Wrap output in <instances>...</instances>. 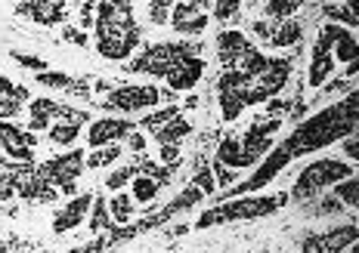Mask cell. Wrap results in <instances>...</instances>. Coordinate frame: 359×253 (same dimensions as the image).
I'll return each mask as SVG.
<instances>
[{
  "label": "cell",
  "instance_id": "cell-1",
  "mask_svg": "<svg viewBox=\"0 0 359 253\" xmlns=\"http://www.w3.org/2000/svg\"><path fill=\"white\" fill-rule=\"evenodd\" d=\"M356 124H359V93L350 90L341 102H334V106L316 111L313 117L297 124V130L291 133L285 143H279V148L294 161L301 154L323 152L332 143L347 139L350 133H356Z\"/></svg>",
  "mask_w": 359,
  "mask_h": 253
},
{
  "label": "cell",
  "instance_id": "cell-2",
  "mask_svg": "<svg viewBox=\"0 0 359 253\" xmlns=\"http://www.w3.org/2000/svg\"><path fill=\"white\" fill-rule=\"evenodd\" d=\"M133 74H152L164 78L174 93L192 90L205 74V59H201V43L192 41H164L149 43V47L127 65Z\"/></svg>",
  "mask_w": 359,
  "mask_h": 253
},
{
  "label": "cell",
  "instance_id": "cell-3",
  "mask_svg": "<svg viewBox=\"0 0 359 253\" xmlns=\"http://www.w3.org/2000/svg\"><path fill=\"white\" fill-rule=\"evenodd\" d=\"M93 34H96V53L109 59V62H124L140 47V37H143L140 25L133 22V3H118V0L96 3Z\"/></svg>",
  "mask_w": 359,
  "mask_h": 253
},
{
  "label": "cell",
  "instance_id": "cell-4",
  "mask_svg": "<svg viewBox=\"0 0 359 253\" xmlns=\"http://www.w3.org/2000/svg\"><path fill=\"white\" fill-rule=\"evenodd\" d=\"M279 127H282V117L279 115L254 117L251 130L245 133L242 139L226 136L220 145H217L214 161H220L223 167H229V170L257 167V164L264 161L269 152H273V136H276V130H279Z\"/></svg>",
  "mask_w": 359,
  "mask_h": 253
},
{
  "label": "cell",
  "instance_id": "cell-5",
  "mask_svg": "<svg viewBox=\"0 0 359 253\" xmlns=\"http://www.w3.org/2000/svg\"><path fill=\"white\" fill-rule=\"evenodd\" d=\"M288 204V191H276V195H242L229 198L220 204L208 207L198 217L196 229H217L223 222H248V219H264L269 213L282 210Z\"/></svg>",
  "mask_w": 359,
  "mask_h": 253
},
{
  "label": "cell",
  "instance_id": "cell-6",
  "mask_svg": "<svg viewBox=\"0 0 359 253\" xmlns=\"http://www.w3.org/2000/svg\"><path fill=\"white\" fill-rule=\"evenodd\" d=\"M10 198H22L25 204H56L59 191L37 173L34 161H0V204Z\"/></svg>",
  "mask_w": 359,
  "mask_h": 253
},
{
  "label": "cell",
  "instance_id": "cell-7",
  "mask_svg": "<svg viewBox=\"0 0 359 253\" xmlns=\"http://www.w3.org/2000/svg\"><path fill=\"white\" fill-rule=\"evenodd\" d=\"M217 62L223 71H238L245 78H257L269 65V56H264L242 31H220L217 34Z\"/></svg>",
  "mask_w": 359,
  "mask_h": 253
},
{
  "label": "cell",
  "instance_id": "cell-8",
  "mask_svg": "<svg viewBox=\"0 0 359 253\" xmlns=\"http://www.w3.org/2000/svg\"><path fill=\"white\" fill-rule=\"evenodd\" d=\"M350 176H356V170H353L350 161H338V158L313 161L301 170V176L294 180V189H291L288 198L310 201V198H316L323 189H328V185H338L341 180H350Z\"/></svg>",
  "mask_w": 359,
  "mask_h": 253
},
{
  "label": "cell",
  "instance_id": "cell-9",
  "mask_svg": "<svg viewBox=\"0 0 359 253\" xmlns=\"http://www.w3.org/2000/svg\"><path fill=\"white\" fill-rule=\"evenodd\" d=\"M84 154L81 148H74V152H65V154H56V158L37 164V173L43 176L59 195H72L74 198V182L81 180V173H84Z\"/></svg>",
  "mask_w": 359,
  "mask_h": 253
},
{
  "label": "cell",
  "instance_id": "cell-10",
  "mask_svg": "<svg viewBox=\"0 0 359 253\" xmlns=\"http://www.w3.org/2000/svg\"><path fill=\"white\" fill-rule=\"evenodd\" d=\"M291 80V59H269V65L257 78H248V106L273 102Z\"/></svg>",
  "mask_w": 359,
  "mask_h": 253
},
{
  "label": "cell",
  "instance_id": "cell-11",
  "mask_svg": "<svg viewBox=\"0 0 359 253\" xmlns=\"http://www.w3.org/2000/svg\"><path fill=\"white\" fill-rule=\"evenodd\" d=\"M161 102V90L152 84H124V87H115L109 90L102 108L106 111H124V115H133V111H143V108H152Z\"/></svg>",
  "mask_w": 359,
  "mask_h": 253
},
{
  "label": "cell",
  "instance_id": "cell-12",
  "mask_svg": "<svg viewBox=\"0 0 359 253\" xmlns=\"http://www.w3.org/2000/svg\"><path fill=\"white\" fill-rule=\"evenodd\" d=\"M344 28L341 25H323L316 43H313V53H310V74H306V84L310 87H323V80L332 74L334 68V43H338Z\"/></svg>",
  "mask_w": 359,
  "mask_h": 253
},
{
  "label": "cell",
  "instance_id": "cell-13",
  "mask_svg": "<svg viewBox=\"0 0 359 253\" xmlns=\"http://www.w3.org/2000/svg\"><path fill=\"white\" fill-rule=\"evenodd\" d=\"M356 241H359V226L347 222V226L328 229L323 235H306L301 241V253H344Z\"/></svg>",
  "mask_w": 359,
  "mask_h": 253
},
{
  "label": "cell",
  "instance_id": "cell-14",
  "mask_svg": "<svg viewBox=\"0 0 359 253\" xmlns=\"http://www.w3.org/2000/svg\"><path fill=\"white\" fill-rule=\"evenodd\" d=\"M251 31L264 43H269V47H294V43L304 41V28H301V22H294V19H285V22L260 19L251 25Z\"/></svg>",
  "mask_w": 359,
  "mask_h": 253
},
{
  "label": "cell",
  "instance_id": "cell-15",
  "mask_svg": "<svg viewBox=\"0 0 359 253\" xmlns=\"http://www.w3.org/2000/svg\"><path fill=\"white\" fill-rule=\"evenodd\" d=\"M13 13L50 28V25H62L69 19V3L65 0H19L13 6Z\"/></svg>",
  "mask_w": 359,
  "mask_h": 253
},
{
  "label": "cell",
  "instance_id": "cell-16",
  "mask_svg": "<svg viewBox=\"0 0 359 253\" xmlns=\"http://www.w3.org/2000/svg\"><path fill=\"white\" fill-rule=\"evenodd\" d=\"M0 145H4L6 158L10 161H34V145H37V136L32 130H22V127L10 124V121H0Z\"/></svg>",
  "mask_w": 359,
  "mask_h": 253
},
{
  "label": "cell",
  "instance_id": "cell-17",
  "mask_svg": "<svg viewBox=\"0 0 359 253\" xmlns=\"http://www.w3.org/2000/svg\"><path fill=\"white\" fill-rule=\"evenodd\" d=\"M205 6H211V3H174V10H170V25H174V31L186 34V37H198L208 28V22H211Z\"/></svg>",
  "mask_w": 359,
  "mask_h": 253
},
{
  "label": "cell",
  "instance_id": "cell-18",
  "mask_svg": "<svg viewBox=\"0 0 359 253\" xmlns=\"http://www.w3.org/2000/svg\"><path fill=\"white\" fill-rule=\"evenodd\" d=\"M133 133V124L127 117H102V121L90 124L87 130V143L90 148H106V145H118L121 139H127Z\"/></svg>",
  "mask_w": 359,
  "mask_h": 253
},
{
  "label": "cell",
  "instance_id": "cell-19",
  "mask_svg": "<svg viewBox=\"0 0 359 253\" xmlns=\"http://www.w3.org/2000/svg\"><path fill=\"white\" fill-rule=\"evenodd\" d=\"M93 198L96 195H78V198H72L62 210H56L53 213V232L65 235V232H72V229H78L81 222H84L87 210L93 207Z\"/></svg>",
  "mask_w": 359,
  "mask_h": 253
},
{
  "label": "cell",
  "instance_id": "cell-20",
  "mask_svg": "<svg viewBox=\"0 0 359 253\" xmlns=\"http://www.w3.org/2000/svg\"><path fill=\"white\" fill-rule=\"evenodd\" d=\"M28 99H32L28 87L13 84L10 78H0V121H6V117H16Z\"/></svg>",
  "mask_w": 359,
  "mask_h": 253
},
{
  "label": "cell",
  "instance_id": "cell-21",
  "mask_svg": "<svg viewBox=\"0 0 359 253\" xmlns=\"http://www.w3.org/2000/svg\"><path fill=\"white\" fill-rule=\"evenodd\" d=\"M186 136H192V124L186 121L183 115H177L174 121H168L164 127H158V130L152 133V139L158 145H180Z\"/></svg>",
  "mask_w": 359,
  "mask_h": 253
},
{
  "label": "cell",
  "instance_id": "cell-22",
  "mask_svg": "<svg viewBox=\"0 0 359 253\" xmlns=\"http://www.w3.org/2000/svg\"><path fill=\"white\" fill-rule=\"evenodd\" d=\"M90 232L93 235H109L111 229H115V219H111V213H109V201L106 198H93V207H90Z\"/></svg>",
  "mask_w": 359,
  "mask_h": 253
},
{
  "label": "cell",
  "instance_id": "cell-23",
  "mask_svg": "<svg viewBox=\"0 0 359 253\" xmlns=\"http://www.w3.org/2000/svg\"><path fill=\"white\" fill-rule=\"evenodd\" d=\"M323 13L328 16L332 25H341V28H356L359 25L356 3H323Z\"/></svg>",
  "mask_w": 359,
  "mask_h": 253
},
{
  "label": "cell",
  "instance_id": "cell-24",
  "mask_svg": "<svg viewBox=\"0 0 359 253\" xmlns=\"http://www.w3.org/2000/svg\"><path fill=\"white\" fill-rule=\"evenodd\" d=\"M32 121H28V130H50V121H53V99H32Z\"/></svg>",
  "mask_w": 359,
  "mask_h": 253
},
{
  "label": "cell",
  "instance_id": "cell-25",
  "mask_svg": "<svg viewBox=\"0 0 359 253\" xmlns=\"http://www.w3.org/2000/svg\"><path fill=\"white\" fill-rule=\"evenodd\" d=\"M109 213L115 219V226H127L133 219V213H137V204H133V198L127 191H121V195H115L109 201Z\"/></svg>",
  "mask_w": 359,
  "mask_h": 253
},
{
  "label": "cell",
  "instance_id": "cell-26",
  "mask_svg": "<svg viewBox=\"0 0 359 253\" xmlns=\"http://www.w3.org/2000/svg\"><path fill=\"white\" fill-rule=\"evenodd\" d=\"M301 0H269V3H264V16L273 19V22H285L291 19L297 10H301Z\"/></svg>",
  "mask_w": 359,
  "mask_h": 253
},
{
  "label": "cell",
  "instance_id": "cell-27",
  "mask_svg": "<svg viewBox=\"0 0 359 253\" xmlns=\"http://www.w3.org/2000/svg\"><path fill=\"white\" fill-rule=\"evenodd\" d=\"M133 204H152L155 195H158V189L161 185L155 182V180H149V176H133Z\"/></svg>",
  "mask_w": 359,
  "mask_h": 253
},
{
  "label": "cell",
  "instance_id": "cell-28",
  "mask_svg": "<svg viewBox=\"0 0 359 253\" xmlns=\"http://www.w3.org/2000/svg\"><path fill=\"white\" fill-rule=\"evenodd\" d=\"M121 145H106V148H93V154L84 161V167H93V170H100V167H109V164H115L118 158H121Z\"/></svg>",
  "mask_w": 359,
  "mask_h": 253
},
{
  "label": "cell",
  "instance_id": "cell-29",
  "mask_svg": "<svg viewBox=\"0 0 359 253\" xmlns=\"http://www.w3.org/2000/svg\"><path fill=\"white\" fill-rule=\"evenodd\" d=\"M196 189H201V195H214L217 182H214V173H211V164L205 158H196V180H192Z\"/></svg>",
  "mask_w": 359,
  "mask_h": 253
},
{
  "label": "cell",
  "instance_id": "cell-30",
  "mask_svg": "<svg viewBox=\"0 0 359 253\" xmlns=\"http://www.w3.org/2000/svg\"><path fill=\"white\" fill-rule=\"evenodd\" d=\"M180 108H186V106H168V108H158V111H149V115H146L140 124H143L146 130H152V133H155L158 127H164L168 121H174V117L180 115Z\"/></svg>",
  "mask_w": 359,
  "mask_h": 253
},
{
  "label": "cell",
  "instance_id": "cell-31",
  "mask_svg": "<svg viewBox=\"0 0 359 253\" xmlns=\"http://www.w3.org/2000/svg\"><path fill=\"white\" fill-rule=\"evenodd\" d=\"M334 198H338L344 207H356L359 204V180H356V176L341 180L338 185H334Z\"/></svg>",
  "mask_w": 359,
  "mask_h": 253
},
{
  "label": "cell",
  "instance_id": "cell-32",
  "mask_svg": "<svg viewBox=\"0 0 359 253\" xmlns=\"http://www.w3.org/2000/svg\"><path fill=\"white\" fill-rule=\"evenodd\" d=\"M347 90H356V62L347 68V74L334 78L332 84H323V96H332V93H347Z\"/></svg>",
  "mask_w": 359,
  "mask_h": 253
},
{
  "label": "cell",
  "instance_id": "cell-33",
  "mask_svg": "<svg viewBox=\"0 0 359 253\" xmlns=\"http://www.w3.org/2000/svg\"><path fill=\"white\" fill-rule=\"evenodd\" d=\"M78 133H81V127H74V124H53L50 127V143L53 145H74Z\"/></svg>",
  "mask_w": 359,
  "mask_h": 253
},
{
  "label": "cell",
  "instance_id": "cell-34",
  "mask_svg": "<svg viewBox=\"0 0 359 253\" xmlns=\"http://www.w3.org/2000/svg\"><path fill=\"white\" fill-rule=\"evenodd\" d=\"M34 80L50 87V90H72V84H74V78H69V74H62V71H43V74H37Z\"/></svg>",
  "mask_w": 359,
  "mask_h": 253
},
{
  "label": "cell",
  "instance_id": "cell-35",
  "mask_svg": "<svg viewBox=\"0 0 359 253\" xmlns=\"http://www.w3.org/2000/svg\"><path fill=\"white\" fill-rule=\"evenodd\" d=\"M344 210H347V207H344L334 195H328L323 201H316L313 207H306V213H310V217H332V213H344Z\"/></svg>",
  "mask_w": 359,
  "mask_h": 253
},
{
  "label": "cell",
  "instance_id": "cell-36",
  "mask_svg": "<svg viewBox=\"0 0 359 253\" xmlns=\"http://www.w3.org/2000/svg\"><path fill=\"white\" fill-rule=\"evenodd\" d=\"M211 6H214L211 16L217 22H229V19L238 16V10H242V0H217V3H211Z\"/></svg>",
  "mask_w": 359,
  "mask_h": 253
},
{
  "label": "cell",
  "instance_id": "cell-37",
  "mask_svg": "<svg viewBox=\"0 0 359 253\" xmlns=\"http://www.w3.org/2000/svg\"><path fill=\"white\" fill-rule=\"evenodd\" d=\"M170 10H174L170 0H152V3H149V22H152V25H168Z\"/></svg>",
  "mask_w": 359,
  "mask_h": 253
},
{
  "label": "cell",
  "instance_id": "cell-38",
  "mask_svg": "<svg viewBox=\"0 0 359 253\" xmlns=\"http://www.w3.org/2000/svg\"><path fill=\"white\" fill-rule=\"evenodd\" d=\"M13 62L16 65H22V68H32V71H37V74H43V71H50L47 68V62H43L41 56H32V53H22V50H13Z\"/></svg>",
  "mask_w": 359,
  "mask_h": 253
},
{
  "label": "cell",
  "instance_id": "cell-39",
  "mask_svg": "<svg viewBox=\"0 0 359 253\" xmlns=\"http://www.w3.org/2000/svg\"><path fill=\"white\" fill-rule=\"evenodd\" d=\"M211 173H214V182H217V185H223V189H226V185H229V189H233L236 180H238V170L223 167L220 161H214V164H211Z\"/></svg>",
  "mask_w": 359,
  "mask_h": 253
},
{
  "label": "cell",
  "instance_id": "cell-40",
  "mask_svg": "<svg viewBox=\"0 0 359 253\" xmlns=\"http://www.w3.org/2000/svg\"><path fill=\"white\" fill-rule=\"evenodd\" d=\"M133 176H137V173H133V167H130V164H124L121 170H115V173L109 176V180H106V185H109L111 191H121V189H124V182H130Z\"/></svg>",
  "mask_w": 359,
  "mask_h": 253
},
{
  "label": "cell",
  "instance_id": "cell-41",
  "mask_svg": "<svg viewBox=\"0 0 359 253\" xmlns=\"http://www.w3.org/2000/svg\"><path fill=\"white\" fill-rule=\"evenodd\" d=\"M180 145H161V167H170V170H177L180 167Z\"/></svg>",
  "mask_w": 359,
  "mask_h": 253
},
{
  "label": "cell",
  "instance_id": "cell-42",
  "mask_svg": "<svg viewBox=\"0 0 359 253\" xmlns=\"http://www.w3.org/2000/svg\"><path fill=\"white\" fill-rule=\"evenodd\" d=\"M344 154H347L350 164L359 161V136H356V133H350V136L344 139Z\"/></svg>",
  "mask_w": 359,
  "mask_h": 253
},
{
  "label": "cell",
  "instance_id": "cell-43",
  "mask_svg": "<svg viewBox=\"0 0 359 253\" xmlns=\"http://www.w3.org/2000/svg\"><path fill=\"white\" fill-rule=\"evenodd\" d=\"M62 41H65V43H74V47H87V34L78 31V28H65V31H62Z\"/></svg>",
  "mask_w": 359,
  "mask_h": 253
},
{
  "label": "cell",
  "instance_id": "cell-44",
  "mask_svg": "<svg viewBox=\"0 0 359 253\" xmlns=\"http://www.w3.org/2000/svg\"><path fill=\"white\" fill-rule=\"evenodd\" d=\"M127 145H130V152H133V154H143L146 136H143V133H130V136H127Z\"/></svg>",
  "mask_w": 359,
  "mask_h": 253
},
{
  "label": "cell",
  "instance_id": "cell-45",
  "mask_svg": "<svg viewBox=\"0 0 359 253\" xmlns=\"http://www.w3.org/2000/svg\"><path fill=\"white\" fill-rule=\"evenodd\" d=\"M93 13H96V3H81V25L84 28H93Z\"/></svg>",
  "mask_w": 359,
  "mask_h": 253
},
{
  "label": "cell",
  "instance_id": "cell-46",
  "mask_svg": "<svg viewBox=\"0 0 359 253\" xmlns=\"http://www.w3.org/2000/svg\"><path fill=\"white\" fill-rule=\"evenodd\" d=\"M69 93H72V96H81V99H87V96H90V84H84V80H74Z\"/></svg>",
  "mask_w": 359,
  "mask_h": 253
},
{
  "label": "cell",
  "instance_id": "cell-47",
  "mask_svg": "<svg viewBox=\"0 0 359 253\" xmlns=\"http://www.w3.org/2000/svg\"><path fill=\"white\" fill-rule=\"evenodd\" d=\"M186 232H189V226H183V222H180V226H174L168 235H186Z\"/></svg>",
  "mask_w": 359,
  "mask_h": 253
},
{
  "label": "cell",
  "instance_id": "cell-48",
  "mask_svg": "<svg viewBox=\"0 0 359 253\" xmlns=\"http://www.w3.org/2000/svg\"><path fill=\"white\" fill-rule=\"evenodd\" d=\"M344 253H359V244H350V247L344 250Z\"/></svg>",
  "mask_w": 359,
  "mask_h": 253
},
{
  "label": "cell",
  "instance_id": "cell-49",
  "mask_svg": "<svg viewBox=\"0 0 359 253\" xmlns=\"http://www.w3.org/2000/svg\"><path fill=\"white\" fill-rule=\"evenodd\" d=\"M0 253H10V244L6 241H0Z\"/></svg>",
  "mask_w": 359,
  "mask_h": 253
}]
</instances>
